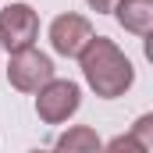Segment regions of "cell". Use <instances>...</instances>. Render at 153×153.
<instances>
[{"instance_id":"6da1fadb","label":"cell","mask_w":153,"mask_h":153,"mask_svg":"<svg viewBox=\"0 0 153 153\" xmlns=\"http://www.w3.org/2000/svg\"><path fill=\"white\" fill-rule=\"evenodd\" d=\"M78 61H82V75L89 82V89L96 96H103V100L125 96L132 89V82H135L132 61L121 53V46H117L114 39H107V36H96L93 32L89 43L82 46Z\"/></svg>"},{"instance_id":"7a4b0ae2","label":"cell","mask_w":153,"mask_h":153,"mask_svg":"<svg viewBox=\"0 0 153 153\" xmlns=\"http://www.w3.org/2000/svg\"><path fill=\"white\" fill-rule=\"evenodd\" d=\"M36 93H39L36 96V114L46 125H64L78 111V103H82V89L71 78H50V82L39 85Z\"/></svg>"},{"instance_id":"3957f363","label":"cell","mask_w":153,"mask_h":153,"mask_svg":"<svg viewBox=\"0 0 153 153\" xmlns=\"http://www.w3.org/2000/svg\"><path fill=\"white\" fill-rule=\"evenodd\" d=\"M39 36V14L29 4H7L0 11V46L7 53L32 46Z\"/></svg>"},{"instance_id":"277c9868","label":"cell","mask_w":153,"mask_h":153,"mask_svg":"<svg viewBox=\"0 0 153 153\" xmlns=\"http://www.w3.org/2000/svg\"><path fill=\"white\" fill-rule=\"evenodd\" d=\"M53 78V61L46 53H39L32 46L25 50H14L11 53V64H7V82L18 89V93H36L43 82Z\"/></svg>"},{"instance_id":"5b68a950","label":"cell","mask_w":153,"mask_h":153,"mask_svg":"<svg viewBox=\"0 0 153 153\" xmlns=\"http://www.w3.org/2000/svg\"><path fill=\"white\" fill-rule=\"evenodd\" d=\"M93 36V25H89V18H82V14H57L53 22H50V46L61 53V57H78L82 53V46L89 43Z\"/></svg>"},{"instance_id":"8992f818","label":"cell","mask_w":153,"mask_h":153,"mask_svg":"<svg viewBox=\"0 0 153 153\" xmlns=\"http://www.w3.org/2000/svg\"><path fill=\"white\" fill-rule=\"evenodd\" d=\"M114 18H117V25L125 32L150 36V29H153V0H117Z\"/></svg>"},{"instance_id":"52a82bcc","label":"cell","mask_w":153,"mask_h":153,"mask_svg":"<svg viewBox=\"0 0 153 153\" xmlns=\"http://www.w3.org/2000/svg\"><path fill=\"white\" fill-rule=\"evenodd\" d=\"M57 150H100V135L93 132V128H85V125H78V128H68L61 139H57Z\"/></svg>"},{"instance_id":"ba28073f","label":"cell","mask_w":153,"mask_h":153,"mask_svg":"<svg viewBox=\"0 0 153 153\" xmlns=\"http://www.w3.org/2000/svg\"><path fill=\"white\" fill-rule=\"evenodd\" d=\"M150 132H153V117H150V114H143L139 121H135V128H132V139L143 146V153H150V150H153V135H150Z\"/></svg>"},{"instance_id":"9c48e42d","label":"cell","mask_w":153,"mask_h":153,"mask_svg":"<svg viewBox=\"0 0 153 153\" xmlns=\"http://www.w3.org/2000/svg\"><path fill=\"white\" fill-rule=\"evenodd\" d=\"M107 150H135V153H143V146H139L132 135H117V139H111V143H107Z\"/></svg>"},{"instance_id":"30bf717a","label":"cell","mask_w":153,"mask_h":153,"mask_svg":"<svg viewBox=\"0 0 153 153\" xmlns=\"http://www.w3.org/2000/svg\"><path fill=\"white\" fill-rule=\"evenodd\" d=\"M85 4H89L96 14H107V11H114V4H117V0H85Z\"/></svg>"}]
</instances>
